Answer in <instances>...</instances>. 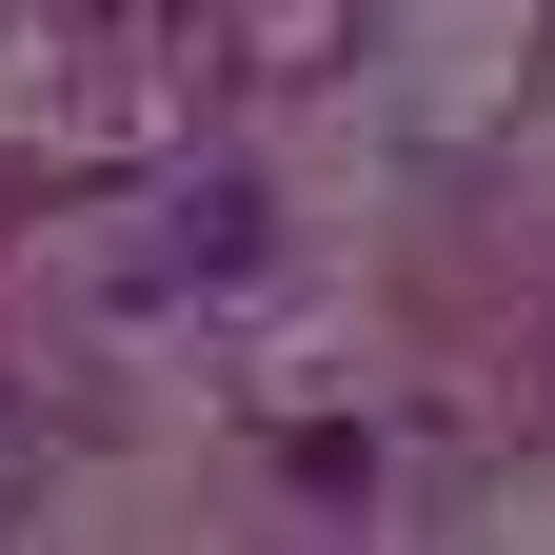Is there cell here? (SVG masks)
<instances>
[{"mask_svg": "<svg viewBox=\"0 0 555 555\" xmlns=\"http://www.w3.org/2000/svg\"><path fill=\"white\" fill-rule=\"evenodd\" d=\"M258 258V179H179V219L119 238V298H179V278H238Z\"/></svg>", "mask_w": 555, "mask_h": 555, "instance_id": "6da1fadb", "label": "cell"}]
</instances>
